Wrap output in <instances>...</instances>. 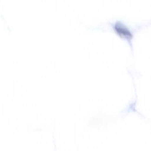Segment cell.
<instances>
[{
  "instance_id": "1",
  "label": "cell",
  "mask_w": 151,
  "mask_h": 151,
  "mask_svg": "<svg viewBox=\"0 0 151 151\" xmlns=\"http://www.w3.org/2000/svg\"><path fill=\"white\" fill-rule=\"evenodd\" d=\"M115 32L122 38H132L133 35L130 30L120 22H117L114 26Z\"/></svg>"
}]
</instances>
